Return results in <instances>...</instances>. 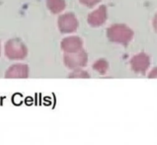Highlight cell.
<instances>
[{
	"label": "cell",
	"mask_w": 157,
	"mask_h": 145,
	"mask_svg": "<svg viewBox=\"0 0 157 145\" xmlns=\"http://www.w3.org/2000/svg\"><path fill=\"white\" fill-rule=\"evenodd\" d=\"M88 24L91 27H100L107 21V7L105 5L100 6L88 15Z\"/></svg>",
	"instance_id": "cell-5"
},
{
	"label": "cell",
	"mask_w": 157,
	"mask_h": 145,
	"mask_svg": "<svg viewBox=\"0 0 157 145\" xmlns=\"http://www.w3.org/2000/svg\"><path fill=\"white\" fill-rule=\"evenodd\" d=\"M80 3H82L83 5L87 6V7H94L97 5L101 0H79Z\"/></svg>",
	"instance_id": "cell-11"
},
{
	"label": "cell",
	"mask_w": 157,
	"mask_h": 145,
	"mask_svg": "<svg viewBox=\"0 0 157 145\" xmlns=\"http://www.w3.org/2000/svg\"><path fill=\"white\" fill-rule=\"evenodd\" d=\"M149 62L150 61L148 55L143 54V52L134 55L131 60L132 66L136 71H144L149 66Z\"/></svg>",
	"instance_id": "cell-8"
},
{
	"label": "cell",
	"mask_w": 157,
	"mask_h": 145,
	"mask_svg": "<svg viewBox=\"0 0 157 145\" xmlns=\"http://www.w3.org/2000/svg\"><path fill=\"white\" fill-rule=\"evenodd\" d=\"M0 52H1V48H0Z\"/></svg>",
	"instance_id": "cell-13"
},
{
	"label": "cell",
	"mask_w": 157,
	"mask_h": 145,
	"mask_svg": "<svg viewBox=\"0 0 157 145\" xmlns=\"http://www.w3.org/2000/svg\"><path fill=\"white\" fill-rule=\"evenodd\" d=\"M47 6L52 13L57 14L64 10L66 3L65 0H47Z\"/></svg>",
	"instance_id": "cell-9"
},
{
	"label": "cell",
	"mask_w": 157,
	"mask_h": 145,
	"mask_svg": "<svg viewBox=\"0 0 157 145\" xmlns=\"http://www.w3.org/2000/svg\"><path fill=\"white\" fill-rule=\"evenodd\" d=\"M107 37L112 43L128 46L133 38V31L124 24H115L107 30Z\"/></svg>",
	"instance_id": "cell-1"
},
{
	"label": "cell",
	"mask_w": 157,
	"mask_h": 145,
	"mask_svg": "<svg viewBox=\"0 0 157 145\" xmlns=\"http://www.w3.org/2000/svg\"><path fill=\"white\" fill-rule=\"evenodd\" d=\"M94 68H95L96 70H99L101 73H104L108 68L107 61L104 59H100V60L96 61V62L94 63Z\"/></svg>",
	"instance_id": "cell-10"
},
{
	"label": "cell",
	"mask_w": 157,
	"mask_h": 145,
	"mask_svg": "<svg viewBox=\"0 0 157 145\" xmlns=\"http://www.w3.org/2000/svg\"><path fill=\"white\" fill-rule=\"evenodd\" d=\"M153 28L155 30V32L157 33V14L155 15L154 19H153Z\"/></svg>",
	"instance_id": "cell-12"
},
{
	"label": "cell",
	"mask_w": 157,
	"mask_h": 145,
	"mask_svg": "<svg viewBox=\"0 0 157 145\" xmlns=\"http://www.w3.org/2000/svg\"><path fill=\"white\" fill-rule=\"evenodd\" d=\"M87 62V54L83 50L75 52H70L64 55V63L69 68H75L78 66H84Z\"/></svg>",
	"instance_id": "cell-4"
},
{
	"label": "cell",
	"mask_w": 157,
	"mask_h": 145,
	"mask_svg": "<svg viewBox=\"0 0 157 145\" xmlns=\"http://www.w3.org/2000/svg\"><path fill=\"white\" fill-rule=\"evenodd\" d=\"M29 76V67L26 64L17 63L10 66L5 73L6 78H27Z\"/></svg>",
	"instance_id": "cell-7"
},
{
	"label": "cell",
	"mask_w": 157,
	"mask_h": 145,
	"mask_svg": "<svg viewBox=\"0 0 157 145\" xmlns=\"http://www.w3.org/2000/svg\"><path fill=\"white\" fill-rule=\"evenodd\" d=\"M28 54L27 46L20 39H9L5 43V55L9 59L19 60L24 59Z\"/></svg>",
	"instance_id": "cell-2"
},
{
	"label": "cell",
	"mask_w": 157,
	"mask_h": 145,
	"mask_svg": "<svg viewBox=\"0 0 157 145\" xmlns=\"http://www.w3.org/2000/svg\"><path fill=\"white\" fill-rule=\"evenodd\" d=\"M82 39L79 37H68L62 39L61 42V48L66 54L70 52H75L80 50H82Z\"/></svg>",
	"instance_id": "cell-6"
},
{
	"label": "cell",
	"mask_w": 157,
	"mask_h": 145,
	"mask_svg": "<svg viewBox=\"0 0 157 145\" xmlns=\"http://www.w3.org/2000/svg\"><path fill=\"white\" fill-rule=\"evenodd\" d=\"M57 25L58 29L62 34H70L77 30L78 21L72 13H66L58 18Z\"/></svg>",
	"instance_id": "cell-3"
}]
</instances>
